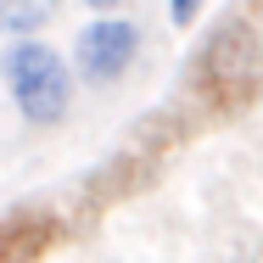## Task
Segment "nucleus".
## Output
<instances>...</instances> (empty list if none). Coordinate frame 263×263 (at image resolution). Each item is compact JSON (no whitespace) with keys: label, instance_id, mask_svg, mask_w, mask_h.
<instances>
[{"label":"nucleus","instance_id":"nucleus-5","mask_svg":"<svg viewBox=\"0 0 263 263\" xmlns=\"http://www.w3.org/2000/svg\"><path fill=\"white\" fill-rule=\"evenodd\" d=\"M45 23V0H0V34L23 40Z\"/></svg>","mask_w":263,"mask_h":263},{"label":"nucleus","instance_id":"nucleus-4","mask_svg":"<svg viewBox=\"0 0 263 263\" xmlns=\"http://www.w3.org/2000/svg\"><path fill=\"white\" fill-rule=\"evenodd\" d=\"M56 241V218L34 208H17L0 218V263H40Z\"/></svg>","mask_w":263,"mask_h":263},{"label":"nucleus","instance_id":"nucleus-7","mask_svg":"<svg viewBox=\"0 0 263 263\" xmlns=\"http://www.w3.org/2000/svg\"><path fill=\"white\" fill-rule=\"evenodd\" d=\"M84 6H96V11H112V6H118V0H84Z\"/></svg>","mask_w":263,"mask_h":263},{"label":"nucleus","instance_id":"nucleus-1","mask_svg":"<svg viewBox=\"0 0 263 263\" xmlns=\"http://www.w3.org/2000/svg\"><path fill=\"white\" fill-rule=\"evenodd\" d=\"M0 79H6V96H11V106H17V118L34 123V129L62 123L67 106H73V73H67L62 51H51V45L34 40V34H23V40L6 45Z\"/></svg>","mask_w":263,"mask_h":263},{"label":"nucleus","instance_id":"nucleus-2","mask_svg":"<svg viewBox=\"0 0 263 263\" xmlns=\"http://www.w3.org/2000/svg\"><path fill=\"white\" fill-rule=\"evenodd\" d=\"M196 84L218 112H241L258 96V34L247 23H224L196 56Z\"/></svg>","mask_w":263,"mask_h":263},{"label":"nucleus","instance_id":"nucleus-6","mask_svg":"<svg viewBox=\"0 0 263 263\" xmlns=\"http://www.w3.org/2000/svg\"><path fill=\"white\" fill-rule=\"evenodd\" d=\"M202 6H208V0H168V23H174V28H191V23L202 17Z\"/></svg>","mask_w":263,"mask_h":263},{"label":"nucleus","instance_id":"nucleus-3","mask_svg":"<svg viewBox=\"0 0 263 263\" xmlns=\"http://www.w3.org/2000/svg\"><path fill=\"white\" fill-rule=\"evenodd\" d=\"M73 56H79L84 84H112V79L129 73V62L140 56V28H135L129 17H96V23H84Z\"/></svg>","mask_w":263,"mask_h":263}]
</instances>
